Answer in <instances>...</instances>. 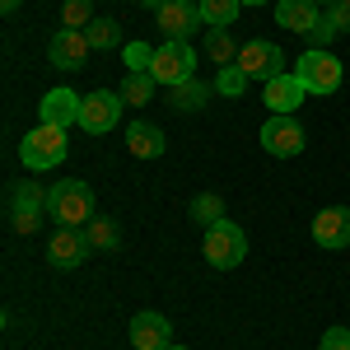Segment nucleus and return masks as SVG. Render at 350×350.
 Instances as JSON below:
<instances>
[{"label":"nucleus","instance_id":"f257e3e1","mask_svg":"<svg viewBox=\"0 0 350 350\" xmlns=\"http://www.w3.org/2000/svg\"><path fill=\"white\" fill-rule=\"evenodd\" d=\"M47 215L56 224H89L94 219V187L80 178H61L56 187H47Z\"/></svg>","mask_w":350,"mask_h":350},{"label":"nucleus","instance_id":"f03ea898","mask_svg":"<svg viewBox=\"0 0 350 350\" xmlns=\"http://www.w3.org/2000/svg\"><path fill=\"white\" fill-rule=\"evenodd\" d=\"M150 75L168 89H178V84H187L196 75V52H191V42L183 38H163V47H154V66H150Z\"/></svg>","mask_w":350,"mask_h":350},{"label":"nucleus","instance_id":"7ed1b4c3","mask_svg":"<svg viewBox=\"0 0 350 350\" xmlns=\"http://www.w3.org/2000/svg\"><path fill=\"white\" fill-rule=\"evenodd\" d=\"M247 257V234H243L234 219H219L206 229V262L215 271H234Z\"/></svg>","mask_w":350,"mask_h":350},{"label":"nucleus","instance_id":"20e7f679","mask_svg":"<svg viewBox=\"0 0 350 350\" xmlns=\"http://www.w3.org/2000/svg\"><path fill=\"white\" fill-rule=\"evenodd\" d=\"M66 131L61 126H38V131L24 135V145H19V159L33 168V173H47L56 163H66Z\"/></svg>","mask_w":350,"mask_h":350},{"label":"nucleus","instance_id":"39448f33","mask_svg":"<svg viewBox=\"0 0 350 350\" xmlns=\"http://www.w3.org/2000/svg\"><path fill=\"white\" fill-rule=\"evenodd\" d=\"M257 135H262V150L275 154V159H295V154H304V145H308L304 126H299L295 117H280V112H271Z\"/></svg>","mask_w":350,"mask_h":350},{"label":"nucleus","instance_id":"423d86ee","mask_svg":"<svg viewBox=\"0 0 350 350\" xmlns=\"http://www.w3.org/2000/svg\"><path fill=\"white\" fill-rule=\"evenodd\" d=\"M42 211H47V191L38 187V183L10 187V229H14V234H38Z\"/></svg>","mask_w":350,"mask_h":350},{"label":"nucleus","instance_id":"0eeeda50","mask_svg":"<svg viewBox=\"0 0 350 350\" xmlns=\"http://www.w3.org/2000/svg\"><path fill=\"white\" fill-rule=\"evenodd\" d=\"M295 75L304 80L308 94H332V89L341 84V61L332 52H313V47H308V52L295 61Z\"/></svg>","mask_w":350,"mask_h":350},{"label":"nucleus","instance_id":"6e6552de","mask_svg":"<svg viewBox=\"0 0 350 350\" xmlns=\"http://www.w3.org/2000/svg\"><path fill=\"white\" fill-rule=\"evenodd\" d=\"M234 66L247 70V80H275V75H285V52L275 42H267V38H252V42L239 47V61Z\"/></svg>","mask_w":350,"mask_h":350},{"label":"nucleus","instance_id":"1a4fd4ad","mask_svg":"<svg viewBox=\"0 0 350 350\" xmlns=\"http://www.w3.org/2000/svg\"><path fill=\"white\" fill-rule=\"evenodd\" d=\"M122 108H126V98L122 94H112V89H98V94H89L80 108V126L89 135H108L117 122H122Z\"/></svg>","mask_w":350,"mask_h":350},{"label":"nucleus","instance_id":"9d476101","mask_svg":"<svg viewBox=\"0 0 350 350\" xmlns=\"http://www.w3.org/2000/svg\"><path fill=\"white\" fill-rule=\"evenodd\" d=\"M154 24L163 28V38H183L187 42L196 28H206V19H201V10L191 0H168L163 10H154Z\"/></svg>","mask_w":350,"mask_h":350},{"label":"nucleus","instance_id":"9b49d317","mask_svg":"<svg viewBox=\"0 0 350 350\" xmlns=\"http://www.w3.org/2000/svg\"><path fill=\"white\" fill-rule=\"evenodd\" d=\"M89 252H94L89 234L70 229V224H61V229H56V239H52V247H47V262H52V267H61V271H70V267H80Z\"/></svg>","mask_w":350,"mask_h":350},{"label":"nucleus","instance_id":"f8f14e48","mask_svg":"<svg viewBox=\"0 0 350 350\" xmlns=\"http://www.w3.org/2000/svg\"><path fill=\"white\" fill-rule=\"evenodd\" d=\"M304 80H299L295 70H285V75H275V80H267V89H262V98H267L271 112H280V117H295V108L304 103Z\"/></svg>","mask_w":350,"mask_h":350},{"label":"nucleus","instance_id":"ddd939ff","mask_svg":"<svg viewBox=\"0 0 350 350\" xmlns=\"http://www.w3.org/2000/svg\"><path fill=\"white\" fill-rule=\"evenodd\" d=\"M131 346L135 350H168L173 346V327L163 313H135L131 318Z\"/></svg>","mask_w":350,"mask_h":350},{"label":"nucleus","instance_id":"4468645a","mask_svg":"<svg viewBox=\"0 0 350 350\" xmlns=\"http://www.w3.org/2000/svg\"><path fill=\"white\" fill-rule=\"evenodd\" d=\"M47 56H52V66H61V70H84V56H89L84 28H61L52 38V47H47Z\"/></svg>","mask_w":350,"mask_h":350},{"label":"nucleus","instance_id":"2eb2a0df","mask_svg":"<svg viewBox=\"0 0 350 350\" xmlns=\"http://www.w3.org/2000/svg\"><path fill=\"white\" fill-rule=\"evenodd\" d=\"M80 108H84V98L80 94H70V89H52L42 103H38V117H42V126H70V122H80Z\"/></svg>","mask_w":350,"mask_h":350},{"label":"nucleus","instance_id":"dca6fc26","mask_svg":"<svg viewBox=\"0 0 350 350\" xmlns=\"http://www.w3.org/2000/svg\"><path fill=\"white\" fill-rule=\"evenodd\" d=\"M313 239L323 243V247H350V211L346 206L318 211V219H313Z\"/></svg>","mask_w":350,"mask_h":350},{"label":"nucleus","instance_id":"f3484780","mask_svg":"<svg viewBox=\"0 0 350 350\" xmlns=\"http://www.w3.org/2000/svg\"><path fill=\"white\" fill-rule=\"evenodd\" d=\"M275 19L290 33H313L318 28V0H275Z\"/></svg>","mask_w":350,"mask_h":350},{"label":"nucleus","instance_id":"a211bd4d","mask_svg":"<svg viewBox=\"0 0 350 350\" xmlns=\"http://www.w3.org/2000/svg\"><path fill=\"white\" fill-rule=\"evenodd\" d=\"M126 150H131L135 159H159L163 150H168V140L154 122H135L131 131H126Z\"/></svg>","mask_w":350,"mask_h":350},{"label":"nucleus","instance_id":"6ab92c4d","mask_svg":"<svg viewBox=\"0 0 350 350\" xmlns=\"http://www.w3.org/2000/svg\"><path fill=\"white\" fill-rule=\"evenodd\" d=\"M196 10H201L206 28H229L234 19H239L243 0H196Z\"/></svg>","mask_w":350,"mask_h":350},{"label":"nucleus","instance_id":"aec40b11","mask_svg":"<svg viewBox=\"0 0 350 350\" xmlns=\"http://www.w3.org/2000/svg\"><path fill=\"white\" fill-rule=\"evenodd\" d=\"M154 84H159V80H154L150 70H140V75H126V84H122L117 94H122V98H126L131 108H145V103L154 98Z\"/></svg>","mask_w":350,"mask_h":350},{"label":"nucleus","instance_id":"412c9836","mask_svg":"<svg viewBox=\"0 0 350 350\" xmlns=\"http://www.w3.org/2000/svg\"><path fill=\"white\" fill-rule=\"evenodd\" d=\"M206 98H211V84L196 80V75H191L187 84H178V89H173V108H183V112H196Z\"/></svg>","mask_w":350,"mask_h":350},{"label":"nucleus","instance_id":"4be33fe9","mask_svg":"<svg viewBox=\"0 0 350 350\" xmlns=\"http://www.w3.org/2000/svg\"><path fill=\"white\" fill-rule=\"evenodd\" d=\"M206 52L215 56V66H234V61H239V47H234L229 28H211V33H206Z\"/></svg>","mask_w":350,"mask_h":350},{"label":"nucleus","instance_id":"5701e85b","mask_svg":"<svg viewBox=\"0 0 350 350\" xmlns=\"http://www.w3.org/2000/svg\"><path fill=\"white\" fill-rule=\"evenodd\" d=\"M191 219H196V224H206V229L219 224V219H224V201H219L215 191H201V196L191 201Z\"/></svg>","mask_w":350,"mask_h":350},{"label":"nucleus","instance_id":"b1692460","mask_svg":"<svg viewBox=\"0 0 350 350\" xmlns=\"http://www.w3.org/2000/svg\"><path fill=\"white\" fill-rule=\"evenodd\" d=\"M243 89H247V70L243 66H224L215 75V94H224V98H243Z\"/></svg>","mask_w":350,"mask_h":350},{"label":"nucleus","instance_id":"393cba45","mask_svg":"<svg viewBox=\"0 0 350 350\" xmlns=\"http://www.w3.org/2000/svg\"><path fill=\"white\" fill-rule=\"evenodd\" d=\"M94 24V0H66L61 5V28H89Z\"/></svg>","mask_w":350,"mask_h":350},{"label":"nucleus","instance_id":"a878e982","mask_svg":"<svg viewBox=\"0 0 350 350\" xmlns=\"http://www.w3.org/2000/svg\"><path fill=\"white\" fill-rule=\"evenodd\" d=\"M84 38H89V47H103V52L122 42V33H117V24H112V19H94V24L84 28Z\"/></svg>","mask_w":350,"mask_h":350},{"label":"nucleus","instance_id":"bb28decb","mask_svg":"<svg viewBox=\"0 0 350 350\" xmlns=\"http://www.w3.org/2000/svg\"><path fill=\"white\" fill-rule=\"evenodd\" d=\"M84 234H89V243H94V247H103V252H108V247H117V224H112V219H103V215L89 219V229H84Z\"/></svg>","mask_w":350,"mask_h":350},{"label":"nucleus","instance_id":"cd10ccee","mask_svg":"<svg viewBox=\"0 0 350 350\" xmlns=\"http://www.w3.org/2000/svg\"><path fill=\"white\" fill-rule=\"evenodd\" d=\"M122 56H126L131 75H140V70H150V66H154V47H150V42H126Z\"/></svg>","mask_w":350,"mask_h":350},{"label":"nucleus","instance_id":"c85d7f7f","mask_svg":"<svg viewBox=\"0 0 350 350\" xmlns=\"http://www.w3.org/2000/svg\"><path fill=\"white\" fill-rule=\"evenodd\" d=\"M323 19H327L332 28H336V33H350V0H332Z\"/></svg>","mask_w":350,"mask_h":350},{"label":"nucleus","instance_id":"c756f323","mask_svg":"<svg viewBox=\"0 0 350 350\" xmlns=\"http://www.w3.org/2000/svg\"><path fill=\"white\" fill-rule=\"evenodd\" d=\"M304 38H308V47H313V52H327V42L336 38V28L327 24V19H318V28H313V33H304Z\"/></svg>","mask_w":350,"mask_h":350},{"label":"nucleus","instance_id":"7c9ffc66","mask_svg":"<svg viewBox=\"0 0 350 350\" xmlns=\"http://www.w3.org/2000/svg\"><path fill=\"white\" fill-rule=\"evenodd\" d=\"M318 350H350V327H327V336H323Z\"/></svg>","mask_w":350,"mask_h":350},{"label":"nucleus","instance_id":"2f4dec72","mask_svg":"<svg viewBox=\"0 0 350 350\" xmlns=\"http://www.w3.org/2000/svg\"><path fill=\"white\" fill-rule=\"evenodd\" d=\"M0 5H5V14H14V10H19V0H0Z\"/></svg>","mask_w":350,"mask_h":350},{"label":"nucleus","instance_id":"473e14b6","mask_svg":"<svg viewBox=\"0 0 350 350\" xmlns=\"http://www.w3.org/2000/svg\"><path fill=\"white\" fill-rule=\"evenodd\" d=\"M140 5H150V10H163V5H168V0H140Z\"/></svg>","mask_w":350,"mask_h":350},{"label":"nucleus","instance_id":"72a5a7b5","mask_svg":"<svg viewBox=\"0 0 350 350\" xmlns=\"http://www.w3.org/2000/svg\"><path fill=\"white\" fill-rule=\"evenodd\" d=\"M243 5H267V0H243Z\"/></svg>","mask_w":350,"mask_h":350},{"label":"nucleus","instance_id":"f704fd0d","mask_svg":"<svg viewBox=\"0 0 350 350\" xmlns=\"http://www.w3.org/2000/svg\"><path fill=\"white\" fill-rule=\"evenodd\" d=\"M168 350H187V346H168Z\"/></svg>","mask_w":350,"mask_h":350},{"label":"nucleus","instance_id":"c9c22d12","mask_svg":"<svg viewBox=\"0 0 350 350\" xmlns=\"http://www.w3.org/2000/svg\"><path fill=\"white\" fill-rule=\"evenodd\" d=\"M318 5H332V0H318Z\"/></svg>","mask_w":350,"mask_h":350},{"label":"nucleus","instance_id":"e433bc0d","mask_svg":"<svg viewBox=\"0 0 350 350\" xmlns=\"http://www.w3.org/2000/svg\"><path fill=\"white\" fill-rule=\"evenodd\" d=\"M191 5H196V0H191Z\"/></svg>","mask_w":350,"mask_h":350}]
</instances>
